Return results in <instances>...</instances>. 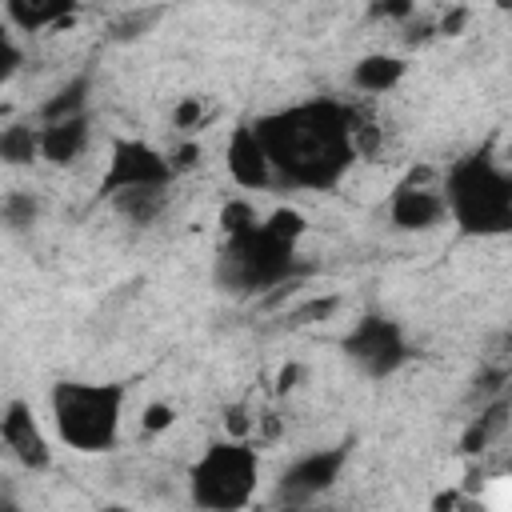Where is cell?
<instances>
[{
	"instance_id": "ffe728a7",
	"label": "cell",
	"mask_w": 512,
	"mask_h": 512,
	"mask_svg": "<svg viewBox=\"0 0 512 512\" xmlns=\"http://www.w3.org/2000/svg\"><path fill=\"white\" fill-rule=\"evenodd\" d=\"M260 216H256V208L248 204V200H228L224 208H220V232L228 236V232H240V228H248V224H256Z\"/></svg>"
},
{
	"instance_id": "30bf717a",
	"label": "cell",
	"mask_w": 512,
	"mask_h": 512,
	"mask_svg": "<svg viewBox=\"0 0 512 512\" xmlns=\"http://www.w3.org/2000/svg\"><path fill=\"white\" fill-rule=\"evenodd\" d=\"M0 440L4 448L16 456L20 468L28 472H48L52 468V444L32 412L28 400H8L4 412H0Z\"/></svg>"
},
{
	"instance_id": "6da1fadb",
	"label": "cell",
	"mask_w": 512,
	"mask_h": 512,
	"mask_svg": "<svg viewBox=\"0 0 512 512\" xmlns=\"http://www.w3.org/2000/svg\"><path fill=\"white\" fill-rule=\"evenodd\" d=\"M252 128L268 152L272 180L300 192H332L360 160L356 152L360 116L352 104L332 96H312L264 112L252 120Z\"/></svg>"
},
{
	"instance_id": "ba28073f",
	"label": "cell",
	"mask_w": 512,
	"mask_h": 512,
	"mask_svg": "<svg viewBox=\"0 0 512 512\" xmlns=\"http://www.w3.org/2000/svg\"><path fill=\"white\" fill-rule=\"evenodd\" d=\"M348 460H352V440L332 444V448H312V452L296 456V460L280 472L272 500H276V504H288V508L312 504L316 496H324L328 488H336V480L344 476Z\"/></svg>"
},
{
	"instance_id": "7a4b0ae2",
	"label": "cell",
	"mask_w": 512,
	"mask_h": 512,
	"mask_svg": "<svg viewBox=\"0 0 512 512\" xmlns=\"http://www.w3.org/2000/svg\"><path fill=\"white\" fill-rule=\"evenodd\" d=\"M304 232H308V220L296 208H276L256 224L228 232L216 252V284L232 296L284 288L292 276H300L296 244Z\"/></svg>"
},
{
	"instance_id": "d6986e66",
	"label": "cell",
	"mask_w": 512,
	"mask_h": 512,
	"mask_svg": "<svg viewBox=\"0 0 512 512\" xmlns=\"http://www.w3.org/2000/svg\"><path fill=\"white\" fill-rule=\"evenodd\" d=\"M0 216H4V224H8L12 232H24L28 224H36V216H40V200H36L32 192H12V196L0 204Z\"/></svg>"
},
{
	"instance_id": "d4e9b609",
	"label": "cell",
	"mask_w": 512,
	"mask_h": 512,
	"mask_svg": "<svg viewBox=\"0 0 512 512\" xmlns=\"http://www.w3.org/2000/svg\"><path fill=\"white\" fill-rule=\"evenodd\" d=\"M416 12V0H372L368 16L372 20H408Z\"/></svg>"
},
{
	"instance_id": "7c38bea8",
	"label": "cell",
	"mask_w": 512,
	"mask_h": 512,
	"mask_svg": "<svg viewBox=\"0 0 512 512\" xmlns=\"http://www.w3.org/2000/svg\"><path fill=\"white\" fill-rule=\"evenodd\" d=\"M92 136V120L88 112L80 116H64V120H48L40 124V160H48L52 168H68L84 156Z\"/></svg>"
},
{
	"instance_id": "f546056e",
	"label": "cell",
	"mask_w": 512,
	"mask_h": 512,
	"mask_svg": "<svg viewBox=\"0 0 512 512\" xmlns=\"http://www.w3.org/2000/svg\"><path fill=\"white\" fill-rule=\"evenodd\" d=\"M76 4H80V0H76Z\"/></svg>"
},
{
	"instance_id": "9a60e30c",
	"label": "cell",
	"mask_w": 512,
	"mask_h": 512,
	"mask_svg": "<svg viewBox=\"0 0 512 512\" xmlns=\"http://www.w3.org/2000/svg\"><path fill=\"white\" fill-rule=\"evenodd\" d=\"M504 428H508V396L500 392L492 404H484V408L468 420V428L460 432V452H464V456L488 452V448L504 436Z\"/></svg>"
},
{
	"instance_id": "2e32d148",
	"label": "cell",
	"mask_w": 512,
	"mask_h": 512,
	"mask_svg": "<svg viewBox=\"0 0 512 512\" xmlns=\"http://www.w3.org/2000/svg\"><path fill=\"white\" fill-rule=\"evenodd\" d=\"M168 200H172L168 188H128V192H116L108 204H112L116 216H124L128 224L148 228V224H156V220L168 212Z\"/></svg>"
},
{
	"instance_id": "e0dca14e",
	"label": "cell",
	"mask_w": 512,
	"mask_h": 512,
	"mask_svg": "<svg viewBox=\"0 0 512 512\" xmlns=\"http://www.w3.org/2000/svg\"><path fill=\"white\" fill-rule=\"evenodd\" d=\"M40 160V124L32 120H12L0 128V164L8 168H28Z\"/></svg>"
},
{
	"instance_id": "cb8c5ba5",
	"label": "cell",
	"mask_w": 512,
	"mask_h": 512,
	"mask_svg": "<svg viewBox=\"0 0 512 512\" xmlns=\"http://www.w3.org/2000/svg\"><path fill=\"white\" fill-rule=\"evenodd\" d=\"M336 304H340V296H324V300H308L304 308H296V312L288 316V324H312V320H324V316H332V312H336Z\"/></svg>"
},
{
	"instance_id": "277c9868",
	"label": "cell",
	"mask_w": 512,
	"mask_h": 512,
	"mask_svg": "<svg viewBox=\"0 0 512 512\" xmlns=\"http://www.w3.org/2000/svg\"><path fill=\"white\" fill-rule=\"evenodd\" d=\"M124 404H128V384L120 380H56L48 392L56 436L64 440V448L84 456H100L116 448Z\"/></svg>"
},
{
	"instance_id": "4fadbf2b",
	"label": "cell",
	"mask_w": 512,
	"mask_h": 512,
	"mask_svg": "<svg viewBox=\"0 0 512 512\" xmlns=\"http://www.w3.org/2000/svg\"><path fill=\"white\" fill-rule=\"evenodd\" d=\"M404 76H408V60L404 56H392V52H368V56H360L352 64V88L356 92H368V96L392 92Z\"/></svg>"
},
{
	"instance_id": "ac0fdd59",
	"label": "cell",
	"mask_w": 512,
	"mask_h": 512,
	"mask_svg": "<svg viewBox=\"0 0 512 512\" xmlns=\"http://www.w3.org/2000/svg\"><path fill=\"white\" fill-rule=\"evenodd\" d=\"M88 96H92V72H76L72 80H64V84L40 104V124L88 112Z\"/></svg>"
},
{
	"instance_id": "9c48e42d",
	"label": "cell",
	"mask_w": 512,
	"mask_h": 512,
	"mask_svg": "<svg viewBox=\"0 0 512 512\" xmlns=\"http://www.w3.org/2000/svg\"><path fill=\"white\" fill-rule=\"evenodd\" d=\"M428 168H412L388 196V224L396 232H432L448 220L444 192L428 184Z\"/></svg>"
},
{
	"instance_id": "484cf974",
	"label": "cell",
	"mask_w": 512,
	"mask_h": 512,
	"mask_svg": "<svg viewBox=\"0 0 512 512\" xmlns=\"http://www.w3.org/2000/svg\"><path fill=\"white\" fill-rule=\"evenodd\" d=\"M200 156H204V152H200V144H196V140H184L176 152H168V164H172V172L180 176V172L196 168V164H200Z\"/></svg>"
},
{
	"instance_id": "5bb4252c",
	"label": "cell",
	"mask_w": 512,
	"mask_h": 512,
	"mask_svg": "<svg viewBox=\"0 0 512 512\" xmlns=\"http://www.w3.org/2000/svg\"><path fill=\"white\" fill-rule=\"evenodd\" d=\"M76 0H4L8 24L20 32H48L72 20Z\"/></svg>"
},
{
	"instance_id": "f1b7e54d",
	"label": "cell",
	"mask_w": 512,
	"mask_h": 512,
	"mask_svg": "<svg viewBox=\"0 0 512 512\" xmlns=\"http://www.w3.org/2000/svg\"><path fill=\"white\" fill-rule=\"evenodd\" d=\"M456 504H460V496H456V492H440V496L432 500V508H456Z\"/></svg>"
},
{
	"instance_id": "44dd1931",
	"label": "cell",
	"mask_w": 512,
	"mask_h": 512,
	"mask_svg": "<svg viewBox=\"0 0 512 512\" xmlns=\"http://www.w3.org/2000/svg\"><path fill=\"white\" fill-rule=\"evenodd\" d=\"M176 424V408L168 404V400H152L148 408H144V416H140V428L148 432V436H156V432H168Z\"/></svg>"
},
{
	"instance_id": "7402d4cb",
	"label": "cell",
	"mask_w": 512,
	"mask_h": 512,
	"mask_svg": "<svg viewBox=\"0 0 512 512\" xmlns=\"http://www.w3.org/2000/svg\"><path fill=\"white\" fill-rule=\"evenodd\" d=\"M200 124H204V104H200V96H180V104L172 108V128L192 132V128H200Z\"/></svg>"
},
{
	"instance_id": "5b68a950",
	"label": "cell",
	"mask_w": 512,
	"mask_h": 512,
	"mask_svg": "<svg viewBox=\"0 0 512 512\" xmlns=\"http://www.w3.org/2000/svg\"><path fill=\"white\" fill-rule=\"evenodd\" d=\"M260 480V452L248 436L212 440L188 468V496L204 512L248 508Z\"/></svg>"
},
{
	"instance_id": "52a82bcc",
	"label": "cell",
	"mask_w": 512,
	"mask_h": 512,
	"mask_svg": "<svg viewBox=\"0 0 512 512\" xmlns=\"http://www.w3.org/2000/svg\"><path fill=\"white\" fill-rule=\"evenodd\" d=\"M172 180H176V172L168 164V152L152 148L148 140L120 136V140H112L108 168L100 176L96 196L112 200L116 192H128V188H172Z\"/></svg>"
},
{
	"instance_id": "3957f363",
	"label": "cell",
	"mask_w": 512,
	"mask_h": 512,
	"mask_svg": "<svg viewBox=\"0 0 512 512\" xmlns=\"http://www.w3.org/2000/svg\"><path fill=\"white\" fill-rule=\"evenodd\" d=\"M444 208L460 236L488 240L512 232V172L488 152L476 148L460 156L444 176Z\"/></svg>"
},
{
	"instance_id": "83f0119b",
	"label": "cell",
	"mask_w": 512,
	"mask_h": 512,
	"mask_svg": "<svg viewBox=\"0 0 512 512\" xmlns=\"http://www.w3.org/2000/svg\"><path fill=\"white\" fill-rule=\"evenodd\" d=\"M296 376H300V368H296V364L280 368V376H276V392H288V388H296Z\"/></svg>"
},
{
	"instance_id": "603a6c76",
	"label": "cell",
	"mask_w": 512,
	"mask_h": 512,
	"mask_svg": "<svg viewBox=\"0 0 512 512\" xmlns=\"http://www.w3.org/2000/svg\"><path fill=\"white\" fill-rule=\"evenodd\" d=\"M20 60H24V52H20V48H16V40L8 36V28L0 24V84H8V80L16 76Z\"/></svg>"
},
{
	"instance_id": "4316f807",
	"label": "cell",
	"mask_w": 512,
	"mask_h": 512,
	"mask_svg": "<svg viewBox=\"0 0 512 512\" xmlns=\"http://www.w3.org/2000/svg\"><path fill=\"white\" fill-rule=\"evenodd\" d=\"M468 20H472L468 8H452V12H444V20H440V36H460V32L468 28Z\"/></svg>"
},
{
	"instance_id": "8fae6325",
	"label": "cell",
	"mask_w": 512,
	"mask_h": 512,
	"mask_svg": "<svg viewBox=\"0 0 512 512\" xmlns=\"http://www.w3.org/2000/svg\"><path fill=\"white\" fill-rule=\"evenodd\" d=\"M224 168H228L232 184H240V188H248V192H264L268 184H276V180H272L268 152H264V144H260V136H256V128H252V120H244V124L232 128V136H228V144H224Z\"/></svg>"
},
{
	"instance_id": "8992f818",
	"label": "cell",
	"mask_w": 512,
	"mask_h": 512,
	"mask_svg": "<svg viewBox=\"0 0 512 512\" xmlns=\"http://www.w3.org/2000/svg\"><path fill=\"white\" fill-rule=\"evenodd\" d=\"M340 352L368 376V380H388L412 360V344L400 320L388 312H364L340 340Z\"/></svg>"
}]
</instances>
